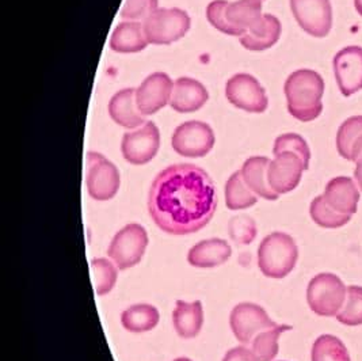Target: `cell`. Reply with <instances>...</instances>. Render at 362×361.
Here are the masks:
<instances>
[{
    "label": "cell",
    "instance_id": "f35d334b",
    "mask_svg": "<svg viewBox=\"0 0 362 361\" xmlns=\"http://www.w3.org/2000/svg\"><path fill=\"white\" fill-rule=\"evenodd\" d=\"M354 7H356L357 13L362 17V0H354Z\"/></svg>",
    "mask_w": 362,
    "mask_h": 361
},
{
    "label": "cell",
    "instance_id": "ffe728a7",
    "mask_svg": "<svg viewBox=\"0 0 362 361\" xmlns=\"http://www.w3.org/2000/svg\"><path fill=\"white\" fill-rule=\"evenodd\" d=\"M282 26L280 19L272 14H264L258 25L243 34L239 41L243 48L252 52H262L274 47L280 40Z\"/></svg>",
    "mask_w": 362,
    "mask_h": 361
},
{
    "label": "cell",
    "instance_id": "f546056e",
    "mask_svg": "<svg viewBox=\"0 0 362 361\" xmlns=\"http://www.w3.org/2000/svg\"><path fill=\"white\" fill-rule=\"evenodd\" d=\"M91 275L95 294L98 296L107 295L117 284L118 268L112 260L95 258L91 261Z\"/></svg>",
    "mask_w": 362,
    "mask_h": 361
},
{
    "label": "cell",
    "instance_id": "e0dca14e",
    "mask_svg": "<svg viewBox=\"0 0 362 361\" xmlns=\"http://www.w3.org/2000/svg\"><path fill=\"white\" fill-rule=\"evenodd\" d=\"M109 115L115 124L127 130H136L147 122L137 106L136 88L132 87L115 93L109 102Z\"/></svg>",
    "mask_w": 362,
    "mask_h": 361
},
{
    "label": "cell",
    "instance_id": "74e56055",
    "mask_svg": "<svg viewBox=\"0 0 362 361\" xmlns=\"http://www.w3.org/2000/svg\"><path fill=\"white\" fill-rule=\"evenodd\" d=\"M354 178L357 180L360 189L362 190V156L356 162V171H354Z\"/></svg>",
    "mask_w": 362,
    "mask_h": 361
},
{
    "label": "cell",
    "instance_id": "4316f807",
    "mask_svg": "<svg viewBox=\"0 0 362 361\" xmlns=\"http://www.w3.org/2000/svg\"><path fill=\"white\" fill-rule=\"evenodd\" d=\"M313 361H351L345 344L335 336L323 334L313 343Z\"/></svg>",
    "mask_w": 362,
    "mask_h": 361
},
{
    "label": "cell",
    "instance_id": "484cf974",
    "mask_svg": "<svg viewBox=\"0 0 362 361\" xmlns=\"http://www.w3.org/2000/svg\"><path fill=\"white\" fill-rule=\"evenodd\" d=\"M226 205L230 211L247 210L258 202V196L250 189L243 180L242 171H235L226 182Z\"/></svg>",
    "mask_w": 362,
    "mask_h": 361
},
{
    "label": "cell",
    "instance_id": "8992f818",
    "mask_svg": "<svg viewBox=\"0 0 362 361\" xmlns=\"http://www.w3.org/2000/svg\"><path fill=\"white\" fill-rule=\"evenodd\" d=\"M143 25L149 44L170 45L187 34L192 21L189 14L181 8H158Z\"/></svg>",
    "mask_w": 362,
    "mask_h": 361
},
{
    "label": "cell",
    "instance_id": "8fae6325",
    "mask_svg": "<svg viewBox=\"0 0 362 361\" xmlns=\"http://www.w3.org/2000/svg\"><path fill=\"white\" fill-rule=\"evenodd\" d=\"M230 326L236 340L243 345L251 344L252 340L264 330L276 328L277 323L264 311V307L255 303H239L230 315Z\"/></svg>",
    "mask_w": 362,
    "mask_h": 361
},
{
    "label": "cell",
    "instance_id": "2e32d148",
    "mask_svg": "<svg viewBox=\"0 0 362 361\" xmlns=\"http://www.w3.org/2000/svg\"><path fill=\"white\" fill-rule=\"evenodd\" d=\"M209 99L206 87L193 78H178L174 82L170 106L178 113H193L199 110Z\"/></svg>",
    "mask_w": 362,
    "mask_h": 361
},
{
    "label": "cell",
    "instance_id": "d4e9b609",
    "mask_svg": "<svg viewBox=\"0 0 362 361\" xmlns=\"http://www.w3.org/2000/svg\"><path fill=\"white\" fill-rule=\"evenodd\" d=\"M160 321L159 310L147 303L133 304L121 314V325L129 333H147L158 326Z\"/></svg>",
    "mask_w": 362,
    "mask_h": 361
},
{
    "label": "cell",
    "instance_id": "9a60e30c",
    "mask_svg": "<svg viewBox=\"0 0 362 361\" xmlns=\"http://www.w3.org/2000/svg\"><path fill=\"white\" fill-rule=\"evenodd\" d=\"M174 82L165 72H153L136 88V101L140 112L151 115L170 103Z\"/></svg>",
    "mask_w": 362,
    "mask_h": 361
},
{
    "label": "cell",
    "instance_id": "d590c367",
    "mask_svg": "<svg viewBox=\"0 0 362 361\" xmlns=\"http://www.w3.org/2000/svg\"><path fill=\"white\" fill-rule=\"evenodd\" d=\"M159 0H125L121 17L127 21L144 22L158 10Z\"/></svg>",
    "mask_w": 362,
    "mask_h": 361
},
{
    "label": "cell",
    "instance_id": "603a6c76",
    "mask_svg": "<svg viewBox=\"0 0 362 361\" xmlns=\"http://www.w3.org/2000/svg\"><path fill=\"white\" fill-rule=\"evenodd\" d=\"M270 159L266 156H251L243 164L242 176L243 180L247 183L248 188L258 196L267 201H276L280 197L277 195L267 180V170H269Z\"/></svg>",
    "mask_w": 362,
    "mask_h": 361
},
{
    "label": "cell",
    "instance_id": "d6a6232c",
    "mask_svg": "<svg viewBox=\"0 0 362 361\" xmlns=\"http://www.w3.org/2000/svg\"><path fill=\"white\" fill-rule=\"evenodd\" d=\"M228 234L238 246H247L257 238V223L247 214L233 216L228 223Z\"/></svg>",
    "mask_w": 362,
    "mask_h": 361
},
{
    "label": "cell",
    "instance_id": "7402d4cb",
    "mask_svg": "<svg viewBox=\"0 0 362 361\" xmlns=\"http://www.w3.org/2000/svg\"><path fill=\"white\" fill-rule=\"evenodd\" d=\"M143 22L124 21L110 37V50L117 53H137L148 47Z\"/></svg>",
    "mask_w": 362,
    "mask_h": 361
},
{
    "label": "cell",
    "instance_id": "cb8c5ba5",
    "mask_svg": "<svg viewBox=\"0 0 362 361\" xmlns=\"http://www.w3.org/2000/svg\"><path fill=\"white\" fill-rule=\"evenodd\" d=\"M264 0H236L228 4L226 17L230 25L243 34L251 30L264 17L262 14Z\"/></svg>",
    "mask_w": 362,
    "mask_h": 361
},
{
    "label": "cell",
    "instance_id": "277c9868",
    "mask_svg": "<svg viewBox=\"0 0 362 361\" xmlns=\"http://www.w3.org/2000/svg\"><path fill=\"white\" fill-rule=\"evenodd\" d=\"M346 288L344 281L334 273L315 276L307 288L310 309L319 316H337L345 304Z\"/></svg>",
    "mask_w": 362,
    "mask_h": 361
},
{
    "label": "cell",
    "instance_id": "5bb4252c",
    "mask_svg": "<svg viewBox=\"0 0 362 361\" xmlns=\"http://www.w3.org/2000/svg\"><path fill=\"white\" fill-rule=\"evenodd\" d=\"M334 72L339 91L351 97L362 90V48L353 45L339 50L334 57Z\"/></svg>",
    "mask_w": 362,
    "mask_h": 361
},
{
    "label": "cell",
    "instance_id": "ac0fdd59",
    "mask_svg": "<svg viewBox=\"0 0 362 361\" xmlns=\"http://www.w3.org/2000/svg\"><path fill=\"white\" fill-rule=\"evenodd\" d=\"M325 198L329 207L342 214H354L358 208L360 190L350 177H335L325 189Z\"/></svg>",
    "mask_w": 362,
    "mask_h": 361
},
{
    "label": "cell",
    "instance_id": "ba28073f",
    "mask_svg": "<svg viewBox=\"0 0 362 361\" xmlns=\"http://www.w3.org/2000/svg\"><path fill=\"white\" fill-rule=\"evenodd\" d=\"M214 130L204 121L183 122L171 137V147L185 158H204L214 149Z\"/></svg>",
    "mask_w": 362,
    "mask_h": 361
},
{
    "label": "cell",
    "instance_id": "83f0119b",
    "mask_svg": "<svg viewBox=\"0 0 362 361\" xmlns=\"http://www.w3.org/2000/svg\"><path fill=\"white\" fill-rule=\"evenodd\" d=\"M292 330L289 325H277L276 328H267L259 333L251 343L252 352L261 361H273L279 355V340L284 331Z\"/></svg>",
    "mask_w": 362,
    "mask_h": 361
},
{
    "label": "cell",
    "instance_id": "6da1fadb",
    "mask_svg": "<svg viewBox=\"0 0 362 361\" xmlns=\"http://www.w3.org/2000/svg\"><path fill=\"white\" fill-rule=\"evenodd\" d=\"M217 204L214 180L196 164L168 166L149 188V216L170 235L181 236L202 230L212 220Z\"/></svg>",
    "mask_w": 362,
    "mask_h": 361
},
{
    "label": "cell",
    "instance_id": "7c38bea8",
    "mask_svg": "<svg viewBox=\"0 0 362 361\" xmlns=\"http://www.w3.org/2000/svg\"><path fill=\"white\" fill-rule=\"evenodd\" d=\"M291 10L298 26L305 33L323 38L332 28V7L329 0H291Z\"/></svg>",
    "mask_w": 362,
    "mask_h": 361
},
{
    "label": "cell",
    "instance_id": "836d02e7",
    "mask_svg": "<svg viewBox=\"0 0 362 361\" xmlns=\"http://www.w3.org/2000/svg\"><path fill=\"white\" fill-rule=\"evenodd\" d=\"M281 152H293V154H296L308 170L310 161H311V151H310L307 142L304 140V137H301L300 134H297V133L280 134L274 142L273 154L279 155Z\"/></svg>",
    "mask_w": 362,
    "mask_h": 361
},
{
    "label": "cell",
    "instance_id": "f1b7e54d",
    "mask_svg": "<svg viewBox=\"0 0 362 361\" xmlns=\"http://www.w3.org/2000/svg\"><path fill=\"white\" fill-rule=\"evenodd\" d=\"M310 214L313 222L323 229H339L351 220V214H339L332 210L323 195L313 198L310 205Z\"/></svg>",
    "mask_w": 362,
    "mask_h": 361
},
{
    "label": "cell",
    "instance_id": "1f68e13d",
    "mask_svg": "<svg viewBox=\"0 0 362 361\" xmlns=\"http://www.w3.org/2000/svg\"><path fill=\"white\" fill-rule=\"evenodd\" d=\"M337 321L346 326L362 325V287H347L346 300L342 310L338 312Z\"/></svg>",
    "mask_w": 362,
    "mask_h": 361
},
{
    "label": "cell",
    "instance_id": "4dcf8cb0",
    "mask_svg": "<svg viewBox=\"0 0 362 361\" xmlns=\"http://www.w3.org/2000/svg\"><path fill=\"white\" fill-rule=\"evenodd\" d=\"M362 136V115L347 118L337 133V149L339 155L349 161L351 149Z\"/></svg>",
    "mask_w": 362,
    "mask_h": 361
},
{
    "label": "cell",
    "instance_id": "5b68a950",
    "mask_svg": "<svg viewBox=\"0 0 362 361\" xmlns=\"http://www.w3.org/2000/svg\"><path fill=\"white\" fill-rule=\"evenodd\" d=\"M148 242L147 230L141 224L131 223L115 234L107 256L119 270H127L141 263Z\"/></svg>",
    "mask_w": 362,
    "mask_h": 361
},
{
    "label": "cell",
    "instance_id": "ab89813d",
    "mask_svg": "<svg viewBox=\"0 0 362 361\" xmlns=\"http://www.w3.org/2000/svg\"><path fill=\"white\" fill-rule=\"evenodd\" d=\"M174 361H193L192 359H189V357H178V359H175Z\"/></svg>",
    "mask_w": 362,
    "mask_h": 361
},
{
    "label": "cell",
    "instance_id": "30bf717a",
    "mask_svg": "<svg viewBox=\"0 0 362 361\" xmlns=\"http://www.w3.org/2000/svg\"><path fill=\"white\" fill-rule=\"evenodd\" d=\"M226 97L238 109L248 113H264L269 106L262 84L250 74H236L226 84Z\"/></svg>",
    "mask_w": 362,
    "mask_h": 361
},
{
    "label": "cell",
    "instance_id": "d6986e66",
    "mask_svg": "<svg viewBox=\"0 0 362 361\" xmlns=\"http://www.w3.org/2000/svg\"><path fill=\"white\" fill-rule=\"evenodd\" d=\"M232 256L230 243L221 238H211L198 242L187 253V263L194 268L211 269L227 263Z\"/></svg>",
    "mask_w": 362,
    "mask_h": 361
},
{
    "label": "cell",
    "instance_id": "e575fe53",
    "mask_svg": "<svg viewBox=\"0 0 362 361\" xmlns=\"http://www.w3.org/2000/svg\"><path fill=\"white\" fill-rule=\"evenodd\" d=\"M228 4H230V1H227V0H214V1H211L206 7V19L218 32L240 38L243 35V32L233 28L226 17V10H227Z\"/></svg>",
    "mask_w": 362,
    "mask_h": 361
},
{
    "label": "cell",
    "instance_id": "8d00e7d4",
    "mask_svg": "<svg viewBox=\"0 0 362 361\" xmlns=\"http://www.w3.org/2000/svg\"><path fill=\"white\" fill-rule=\"evenodd\" d=\"M223 361H261L258 359V356L252 352V349H248L245 345L242 346H235L230 349L224 357Z\"/></svg>",
    "mask_w": 362,
    "mask_h": 361
},
{
    "label": "cell",
    "instance_id": "7a4b0ae2",
    "mask_svg": "<svg viewBox=\"0 0 362 361\" xmlns=\"http://www.w3.org/2000/svg\"><path fill=\"white\" fill-rule=\"evenodd\" d=\"M288 112L301 122L316 120L323 112L325 81L313 69H297L284 86Z\"/></svg>",
    "mask_w": 362,
    "mask_h": 361
},
{
    "label": "cell",
    "instance_id": "44dd1931",
    "mask_svg": "<svg viewBox=\"0 0 362 361\" xmlns=\"http://www.w3.org/2000/svg\"><path fill=\"white\" fill-rule=\"evenodd\" d=\"M173 326L183 340L196 338L204 326V306L199 300H177L173 311Z\"/></svg>",
    "mask_w": 362,
    "mask_h": 361
},
{
    "label": "cell",
    "instance_id": "52a82bcc",
    "mask_svg": "<svg viewBox=\"0 0 362 361\" xmlns=\"http://www.w3.org/2000/svg\"><path fill=\"white\" fill-rule=\"evenodd\" d=\"M86 185L90 197L97 201H109L115 197L121 186V176L112 161L99 152L87 154Z\"/></svg>",
    "mask_w": 362,
    "mask_h": 361
},
{
    "label": "cell",
    "instance_id": "60d3db41",
    "mask_svg": "<svg viewBox=\"0 0 362 361\" xmlns=\"http://www.w3.org/2000/svg\"><path fill=\"white\" fill-rule=\"evenodd\" d=\"M282 361H284V360H282Z\"/></svg>",
    "mask_w": 362,
    "mask_h": 361
},
{
    "label": "cell",
    "instance_id": "9c48e42d",
    "mask_svg": "<svg viewBox=\"0 0 362 361\" xmlns=\"http://www.w3.org/2000/svg\"><path fill=\"white\" fill-rule=\"evenodd\" d=\"M160 147V132L155 122L127 132L121 142V152L128 164L141 166L151 162Z\"/></svg>",
    "mask_w": 362,
    "mask_h": 361
},
{
    "label": "cell",
    "instance_id": "4fadbf2b",
    "mask_svg": "<svg viewBox=\"0 0 362 361\" xmlns=\"http://www.w3.org/2000/svg\"><path fill=\"white\" fill-rule=\"evenodd\" d=\"M305 170V164L296 154L281 152L279 155H274V159L270 161L267 180L277 195H286L296 189Z\"/></svg>",
    "mask_w": 362,
    "mask_h": 361
},
{
    "label": "cell",
    "instance_id": "3957f363",
    "mask_svg": "<svg viewBox=\"0 0 362 361\" xmlns=\"http://www.w3.org/2000/svg\"><path fill=\"white\" fill-rule=\"evenodd\" d=\"M298 260L296 241L285 232L276 231L264 236L258 247V268L264 277L284 279L292 273Z\"/></svg>",
    "mask_w": 362,
    "mask_h": 361
}]
</instances>
